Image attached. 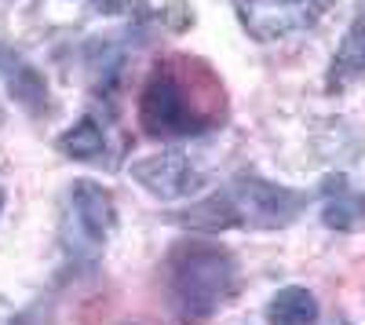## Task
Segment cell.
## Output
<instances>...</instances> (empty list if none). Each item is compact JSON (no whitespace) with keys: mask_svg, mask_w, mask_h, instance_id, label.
I'll use <instances>...</instances> for the list:
<instances>
[{"mask_svg":"<svg viewBox=\"0 0 365 325\" xmlns=\"http://www.w3.org/2000/svg\"><path fill=\"white\" fill-rule=\"evenodd\" d=\"M230 117V99L220 73L205 58L165 55L150 66L139 92V128L150 139L175 143L220 132Z\"/></svg>","mask_w":365,"mask_h":325,"instance_id":"6da1fadb","label":"cell"},{"mask_svg":"<svg viewBox=\"0 0 365 325\" xmlns=\"http://www.w3.org/2000/svg\"><path fill=\"white\" fill-rule=\"evenodd\" d=\"M241 292V271L230 249L216 242H175L161 263V296L179 325H205Z\"/></svg>","mask_w":365,"mask_h":325,"instance_id":"7a4b0ae2","label":"cell"},{"mask_svg":"<svg viewBox=\"0 0 365 325\" xmlns=\"http://www.w3.org/2000/svg\"><path fill=\"white\" fill-rule=\"evenodd\" d=\"M311 205L307 190L270 183L263 175H234L216 194L172 212V223L197 230H282L292 227Z\"/></svg>","mask_w":365,"mask_h":325,"instance_id":"3957f363","label":"cell"},{"mask_svg":"<svg viewBox=\"0 0 365 325\" xmlns=\"http://www.w3.org/2000/svg\"><path fill=\"white\" fill-rule=\"evenodd\" d=\"M113 227H117L113 194L96 180H73L63 197V216H58V245H63V252L81 267H91L106 252Z\"/></svg>","mask_w":365,"mask_h":325,"instance_id":"277c9868","label":"cell"},{"mask_svg":"<svg viewBox=\"0 0 365 325\" xmlns=\"http://www.w3.org/2000/svg\"><path fill=\"white\" fill-rule=\"evenodd\" d=\"M332 4L336 0H234V11L252 41L270 44L318 26Z\"/></svg>","mask_w":365,"mask_h":325,"instance_id":"5b68a950","label":"cell"},{"mask_svg":"<svg viewBox=\"0 0 365 325\" xmlns=\"http://www.w3.org/2000/svg\"><path fill=\"white\" fill-rule=\"evenodd\" d=\"M132 180L150 190L154 197H190L205 187V172L179 150H168V154H158V158H143L132 165Z\"/></svg>","mask_w":365,"mask_h":325,"instance_id":"8992f818","label":"cell"},{"mask_svg":"<svg viewBox=\"0 0 365 325\" xmlns=\"http://www.w3.org/2000/svg\"><path fill=\"white\" fill-rule=\"evenodd\" d=\"M0 84L4 92L34 117H48L51 113V92H48V81L44 73L29 63V58L8 44H0Z\"/></svg>","mask_w":365,"mask_h":325,"instance_id":"52a82bcc","label":"cell"},{"mask_svg":"<svg viewBox=\"0 0 365 325\" xmlns=\"http://www.w3.org/2000/svg\"><path fill=\"white\" fill-rule=\"evenodd\" d=\"M58 154H66L73 161H103L106 168H113L117 150H113L110 125L99 113H84L73 128H66L58 135Z\"/></svg>","mask_w":365,"mask_h":325,"instance_id":"ba28073f","label":"cell"},{"mask_svg":"<svg viewBox=\"0 0 365 325\" xmlns=\"http://www.w3.org/2000/svg\"><path fill=\"white\" fill-rule=\"evenodd\" d=\"M358 81H365V11L351 22L336 55H332L329 73H325V92H344V88Z\"/></svg>","mask_w":365,"mask_h":325,"instance_id":"9c48e42d","label":"cell"},{"mask_svg":"<svg viewBox=\"0 0 365 325\" xmlns=\"http://www.w3.org/2000/svg\"><path fill=\"white\" fill-rule=\"evenodd\" d=\"M322 220L329 230H354L365 223V190H351L347 175H325Z\"/></svg>","mask_w":365,"mask_h":325,"instance_id":"30bf717a","label":"cell"},{"mask_svg":"<svg viewBox=\"0 0 365 325\" xmlns=\"http://www.w3.org/2000/svg\"><path fill=\"white\" fill-rule=\"evenodd\" d=\"M267 321L270 325H314L318 321V300L303 285H285L267 300Z\"/></svg>","mask_w":365,"mask_h":325,"instance_id":"8fae6325","label":"cell"},{"mask_svg":"<svg viewBox=\"0 0 365 325\" xmlns=\"http://www.w3.org/2000/svg\"><path fill=\"white\" fill-rule=\"evenodd\" d=\"M103 15H132L135 22L154 26L161 15V0H91Z\"/></svg>","mask_w":365,"mask_h":325,"instance_id":"7c38bea8","label":"cell"},{"mask_svg":"<svg viewBox=\"0 0 365 325\" xmlns=\"http://www.w3.org/2000/svg\"><path fill=\"white\" fill-rule=\"evenodd\" d=\"M0 209H4V190H0Z\"/></svg>","mask_w":365,"mask_h":325,"instance_id":"4fadbf2b","label":"cell"}]
</instances>
